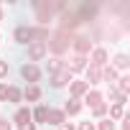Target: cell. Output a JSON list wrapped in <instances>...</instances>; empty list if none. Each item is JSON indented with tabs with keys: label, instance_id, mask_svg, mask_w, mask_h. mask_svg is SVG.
Returning <instances> with one entry per match:
<instances>
[{
	"label": "cell",
	"instance_id": "cell-23",
	"mask_svg": "<svg viewBox=\"0 0 130 130\" xmlns=\"http://www.w3.org/2000/svg\"><path fill=\"white\" fill-rule=\"evenodd\" d=\"M112 117H122V105H120V102L112 107Z\"/></svg>",
	"mask_w": 130,
	"mask_h": 130
},
{
	"label": "cell",
	"instance_id": "cell-26",
	"mask_svg": "<svg viewBox=\"0 0 130 130\" xmlns=\"http://www.w3.org/2000/svg\"><path fill=\"white\" fill-rule=\"evenodd\" d=\"M0 100H8V84H0Z\"/></svg>",
	"mask_w": 130,
	"mask_h": 130
},
{
	"label": "cell",
	"instance_id": "cell-17",
	"mask_svg": "<svg viewBox=\"0 0 130 130\" xmlns=\"http://www.w3.org/2000/svg\"><path fill=\"white\" fill-rule=\"evenodd\" d=\"M117 82H120V84H117V87H120V89H117V94H122V97H125V92H127V87H130V77H122V79H117Z\"/></svg>",
	"mask_w": 130,
	"mask_h": 130
},
{
	"label": "cell",
	"instance_id": "cell-13",
	"mask_svg": "<svg viewBox=\"0 0 130 130\" xmlns=\"http://www.w3.org/2000/svg\"><path fill=\"white\" fill-rule=\"evenodd\" d=\"M46 69H48L51 74H56V72H61V69H64V64H61V59H48Z\"/></svg>",
	"mask_w": 130,
	"mask_h": 130
},
{
	"label": "cell",
	"instance_id": "cell-24",
	"mask_svg": "<svg viewBox=\"0 0 130 130\" xmlns=\"http://www.w3.org/2000/svg\"><path fill=\"white\" fill-rule=\"evenodd\" d=\"M5 74H8V61L0 59V77H5Z\"/></svg>",
	"mask_w": 130,
	"mask_h": 130
},
{
	"label": "cell",
	"instance_id": "cell-8",
	"mask_svg": "<svg viewBox=\"0 0 130 130\" xmlns=\"http://www.w3.org/2000/svg\"><path fill=\"white\" fill-rule=\"evenodd\" d=\"M79 69H84V56H74L72 59V64L67 67V72L72 74V72H79Z\"/></svg>",
	"mask_w": 130,
	"mask_h": 130
},
{
	"label": "cell",
	"instance_id": "cell-12",
	"mask_svg": "<svg viewBox=\"0 0 130 130\" xmlns=\"http://www.w3.org/2000/svg\"><path fill=\"white\" fill-rule=\"evenodd\" d=\"M26 97H28L31 102H36V100L41 97V89H38L36 84H28V87H26Z\"/></svg>",
	"mask_w": 130,
	"mask_h": 130
},
{
	"label": "cell",
	"instance_id": "cell-4",
	"mask_svg": "<svg viewBox=\"0 0 130 130\" xmlns=\"http://www.w3.org/2000/svg\"><path fill=\"white\" fill-rule=\"evenodd\" d=\"M15 41H18V43H28V41H33V28L21 26V28L15 31Z\"/></svg>",
	"mask_w": 130,
	"mask_h": 130
},
{
	"label": "cell",
	"instance_id": "cell-5",
	"mask_svg": "<svg viewBox=\"0 0 130 130\" xmlns=\"http://www.w3.org/2000/svg\"><path fill=\"white\" fill-rule=\"evenodd\" d=\"M74 48H77V51H79V56H82V54H87V51L92 48V41H89V38H84V36H79V38L74 41Z\"/></svg>",
	"mask_w": 130,
	"mask_h": 130
},
{
	"label": "cell",
	"instance_id": "cell-18",
	"mask_svg": "<svg viewBox=\"0 0 130 130\" xmlns=\"http://www.w3.org/2000/svg\"><path fill=\"white\" fill-rule=\"evenodd\" d=\"M46 115H48V107H43V105H41V107L33 112V117H36L38 122H46Z\"/></svg>",
	"mask_w": 130,
	"mask_h": 130
},
{
	"label": "cell",
	"instance_id": "cell-7",
	"mask_svg": "<svg viewBox=\"0 0 130 130\" xmlns=\"http://www.w3.org/2000/svg\"><path fill=\"white\" fill-rule=\"evenodd\" d=\"M13 120H15V122H18V125L23 127V125H28V122H31V112H28V110H18Z\"/></svg>",
	"mask_w": 130,
	"mask_h": 130
},
{
	"label": "cell",
	"instance_id": "cell-3",
	"mask_svg": "<svg viewBox=\"0 0 130 130\" xmlns=\"http://www.w3.org/2000/svg\"><path fill=\"white\" fill-rule=\"evenodd\" d=\"M67 82H72V74L67 72V69H61V72H56L54 74V79H51V87H64V84H67Z\"/></svg>",
	"mask_w": 130,
	"mask_h": 130
},
{
	"label": "cell",
	"instance_id": "cell-21",
	"mask_svg": "<svg viewBox=\"0 0 130 130\" xmlns=\"http://www.w3.org/2000/svg\"><path fill=\"white\" fill-rule=\"evenodd\" d=\"M105 79H107V82H115V79H117V74H115V69H112V67H107V69H105Z\"/></svg>",
	"mask_w": 130,
	"mask_h": 130
},
{
	"label": "cell",
	"instance_id": "cell-16",
	"mask_svg": "<svg viewBox=\"0 0 130 130\" xmlns=\"http://www.w3.org/2000/svg\"><path fill=\"white\" fill-rule=\"evenodd\" d=\"M64 110H67V112H69V115H77V112H79V110H82V105H79V102H77V100H72V102H67V107H64Z\"/></svg>",
	"mask_w": 130,
	"mask_h": 130
},
{
	"label": "cell",
	"instance_id": "cell-2",
	"mask_svg": "<svg viewBox=\"0 0 130 130\" xmlns=\"http://www.w3.org/2000/svg\"><path fill=\"white\" fill-rule=\"evenodd\" d=\"M21 74H23V79H26V82H31V84H33V82H38V77H41V72L33 67V64H23V67H21Z\"/></svg>",
	"mask_w": 130,
	"mask_h": 130
},
{
	"label": "cell",
	"instance_id": "cell-28",
	"mask_svg": "<svg viewBox=\"0 0 130 130\" xmlns=\"http://www.w3.org/2000/svg\"><path fill=\"white\" fill-rule=\"evenodd\" d=\"M0 130H10V122L8 120H0Z\"/></svg>",
	"mask_w": 130,
	"mask_h": 130
},
{
	"label": "cell",
	"instance_id": "cell-11",
	"mask_svg": "<svg viewBox=\"0 0 130 130\" xmlns=\"http://www.w3.org/2000/svg\"><path fill=\"white\" fill-rule=\"evenodd\" d=\"M46 120H51L54 125H64V112H59V110H48Z\"/></svg>",
	"mask_w": 130,
	"mask_h": 130
},
{
	"label": "cell",
	"instance_id": "cell-31",
	"mask_svg": "<svg viewBox=\"0 0 130 130\" xmlns=\"http://www.w3.org/2000/svg\"><path fill=\"white\" fill-rule=\"evenodd\" d=\"M61 130H74V127H72L69 122H64V125H61Z\"/></svg>",
	"mask_w": 130,
	"mask_h": 130
},
{
	"label": "cell",
	"instance_id": "cell-9",
	"mask_svg": "<svg viewBox=\"0 0 130 130\" xmlns=\"http://www.w3.org/2000/svg\"><path fill=\"white\" fill-rule=\"evenodd\" d=\"M100 77H102L100 67H92V69L87 72V84H97V82H100Z\"/></svg>",
	"mask_w": 130,
	"mask_h": 130
},
{
	"label": "cell",
	"instance_id": "cell-30",
	"mask_svg": "<svg viewBox=\"0 0 130 130\" xmlns=\"http://www.w3.org/2000/svg\"><path fill=\"white\" fill-rule=\"evenodd\" d=\"M21 130H36V125H33V122H28V125H23Z\"/></svg>",
	"mask_w": 130,
	"mask_h": 130
},
{
	"label": "cell",
	"instance_id": "cell-25",
	"mask_svg": "<svg viewBox=\"0 0 130 130\" xmlns=\"http://www.w3.org/2000/svg\"><path fill=\"white\" fill-rule=\"evenodd\" d=\"M105 112H107V107H105V105H97V107H94V115H97V117H102Z\"/></svg>",
	"mask_w": 130,
	"mask_h": 130
},
{
	"label": "cell",
	"instance_id": "cell-1",
	"mask_svg": "<svg viewBox=\"0 0 130 130\" xmlns=\"http://www.w3.org/2000/svg\"><path fill=\"white\" fill-rule=\"evenodd\" d=\"M69 43H72V33H67V31H59L48 46H51V51H54V54H64V51L69 48Z\"/></svg>",
	"mask_w": 130,
	"mask_h": 130
},
{
	"label": "cell",
	"instance_id": "cell-15",
	"mask_svg": "<svg viewBox=\"0 0 130 130\" xmlns=\"http://www.w3.org/2000/svg\"><path fill=\"white\" fill-rule=\"evenodd\" d=\"M87 102H89L92 107H97V105H102V94H100V92H89V94H87Z\"/></svg>",
	"mask_w": 130,
	"mask_h": 130
},
{
	"label": "cell",
	"instance_id": "cell-19",
	"mask_svg": "<svg viewBox=\"0 0 130 130\" xmlns=\"http://www.w3.org/2000/svg\"><path fill=\"white\" fill-rule=\"evenodd\" d=\"M8 100H10V102H21V89L8 87Z\"/></svg>",
	"mask_w": 130,
	"mask_h": 130
},
{
	"label": "cell",
	"instance_id": "cell-27",
	"mask_svg": "<svg viewBox=\"0 0 130 130\" xmlns=\"http://www.w3.org/2000/svg\"><path fill=\"white\" fill-rule=\"evenodd\" d=\"M79 130H94V125H92V122H82V125H79Z\"/></svg>",
	"mask_w": 130,
	"mask_h": 130
},
{
	"label": "cell",
	"instance_id": "cell-6",
	"mask_svg": "<svg viewBox=\"0 0 130 130\" xmlns=\"http://www.w3.org/2000/svg\"><path fill=\"white\" fill-rule=\"evenodd\" d=\"M28 54H31V59H33V61H38V59H41V56L46 54V43H33Z\"/></svg>",
	"mask_w": 130,
	"mask_h": 130
},
{
	"label": "cell",
	"instance_id": "cell-10",
	"mask_svg": "<svg viewBox=\"0 0 130 130\" xmlns=\"http://www.w3.org/2000/svg\"><path fill=\"white\" fill-rule=\"evenodd\" d=\"M87 89H89V84H87V82H72V94H74V97L84 94Z\"/></svg>",
	"mask_w": 130,
	"mask_h": 130
},
{
	"label": "cell",
	"instance_id": "cell-22",
	"mask_svg": "<svg viewBox=\"0 0 130 130\" xmlns=\"http://www.w3.org/2000/svg\"><path fill=\"white\" fill-rule=\"evenodd\" d=\"M100 130H115V122L112 120H105V122H100Z\"/></svg>",
	"mask_w": 130,
	"mask_h": 130
},
{
	"label": "cell",
	"instance_id": "cell-32",
	"mask_svg": "<svg viewBox=\"0 0 130 130\" xmlns=\"http://www.w3.org/2000/svg\"><path fill=\"white\" fill-rule=\"evenodd\" d=\"M0 21H3V10H0Z\"/></svg>",
	"mask_w": 130,
	"mask_h": 130
},
{
	"label": "cell",
	"instance_id": "cell-29",
	"mask_svg": "<svg viewBox=\"0 0 130 130\" xmlns=\"http://www.w3.org/2000/svg\"><path fill=\"white\" fill-rule=\"evenodd\" d=\"M122 130H130V117H125V122H122Z\"/></svg>",
	"mask_w": 130,
	"mask_h": 130
},
{
	"label": "cell",
	"instance_id": "cell-14",
	"mask_svg": "<svg viewBox=\"0 0 130 130\" xmlns=\"http://www.w3.org/2000/svg\"><path fill=\"white\" fill-rule=\"evenodd\" d=\"M92 59H94V67H100V69H102V64H105V59H107V54H105V48H97Z\"/></svg>",
	"mask_w": 130,
	"mask_h": 130
},
{
	"label": "cell",
	"instance_id": "cell-20",
	"mask_svg": "<svg viewBox=\"0 0 130 130\" xmlns=\"http://www.w3.org/2000/svg\"><path fill=\"white\" fill-rule=\"evenodd\" d=\"M127 64H130V61H127V56H122V54H120V56L115 59V67H117V69H125Z\"/></svg>",
	"mask_w": 130,
	"mask_h": 130
}]
</instances>
